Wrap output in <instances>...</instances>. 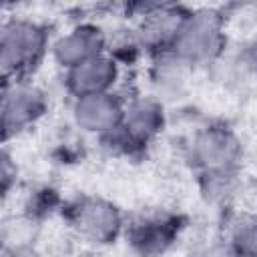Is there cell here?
<instances>
[{"label":"cell","mask_w":257,"mask_h":257,"mask_svg":"<svg viewBox=\"0 0 257 257\" xmlns=\"http://www.w3.org/2000/svg\"><path fill=\"white\" fill-rule=\"evenodd\" d=\"M124 104L126 100H122L116 92L82 96L72 102V118L80 131L100 139L120 124Z\"/></svg>","instance_id":"cell-10"},{"label":"cell","mask_w":257,"mask_h":257,"mask_svg":"<svg viewBox=\"0 0 257 257\" xmlns=\"http://www.w3.org/2000/svg\"><path fill=\"white\" fill-rule=\"evenodd\" d=\"M243 58H245V64L257 74V34H255V36L251 38V42L245 46Z\"/></svg>","instance_id":"cell-15"},{"label":"cell","mask_w":257,"mask_h":257,"mask_svg":"<svg viewBox=\"0 0 257 257\" xmlns=\"http://www.w3.org/2000/svg\"><path fill=\"white\" fill-rule=\"evenodd\" d=\"M54 62L66 70L106 52V36L100 26L82 22L62 34L50 48Z\"/></svg>","instance_id":"cell-9"},{"label":"cell","mask_w":257,"mask_h":257,"mask_svg":"<svg viewBox=\"0 0 257 257\" xmlns=\"http://www.w3.org/2000/svg\"><path fill=\"white\" fill-rule=\"evenodd\" d=\"M183 217L165 209L137 213L124 227V237L139 257H161L179 237Z\"/></svg>","instance_id":"cell-6"},{"label":"cell","mask_w":257,"mask_h":257,"mask_svg":"<svg viewBox=\"0 0 257 257\" xmlns=\"http://www.w3.org/2000/svg\"><path fill=\"white\" fill-rule=\"evenodd\" d=\"M76 257H92V255H76Z\"/></svg>","instance_id":"cell-16"},{"label":"cell","mask_w":257,"mask_h":257,"mask_svg":"<svg viewBox=\"0 0 257 257\" xmlns=\"http://www.w3.org/2000/svg\"><path fill=\"white\" fill-rule=\"evenodd\" d=\"M249 257H257V251H255V253H251V255H249Z\"/></svg>","instance_id":"cell-17"},{"label":"cell","mask_w":257,"mask_h":257,"mask_svg":"<svg viewBox=\"0 0 257 257\" xmlns=\"http://www.w3.org/2000/svg\"><path fill=\"white\" fill-rule=\"evenodd\" d=\"M241 157V139L223 122H209L201 126L187 145V161L197 171V175L239 171Z\"/></svg>","instance_id":"cell-5"},{"label":"cell","mask_w":257,"mask_h":257,"mask_svg":"<svg viewBox=\"0 0 257 257\" xmlns=\"http://www.w3.org/2000/svg\"><path fill=\"white\" fill-rule=\"evenodd\" d=\"M118 80V62L112 54L104 52L64 72V88L76 100L82 96L112 92Z\"/></svg>","instance_id":"cell-11"},{"label":"cell","mask_w":257,"mask_h":257,"mask_svg":"<svg viewBox=\"0 0 257 257\" xmlns=\"http://www.w3.org/2000/svg\"><path fill=\"white\" fill-rule=\"evenodd\" d=\"M229 247L235 257H249L257 251V215L239 213L231 219L227 229Z\"/></svg>","instance_id":"cell-12"},{"label":"cell","mask_w":257,"mask_h":257,"mask_svg":"<svg viewBox=\"0 0 257 257\" xmlns=\"http://www.w3.org/2000/svg\"><path fill=\"white\" fill-rule=\"evenodd\" d=\"M64 219L88 243L110 245L124 233V217L120 209L98 195H80L62 207Z\"/></svg>","instance_id":"cell-4"},{"label":"cell","mask_w":257,"mask_h":257,"mask_svg":"<svg viewBox=\"0 0 257 257\" xmlns=\"http://www.w3.org/2000/svg\"><path fill=\"white\" fill-rule=\"evenodd\" d=\"M199 177V189L203 197L209 203H225L233 197L237 183H239V171H219V173H201Z\"/></svg>","instance_id":"cell-13"},{"label":"cell","mask_w":257,"mask_h":257,"mask_svg":"<svg viewBox=\"0 0 257 257\" xmlns=\"http://www.w3.org/2000/svg\"><path fill=\"white\" fill-rule=\"evenodd\" d=\"M139 26L135 32L139 46L155 58L169 54L191 10L181 4H139Z\"/></svg>","instance_id":"cell-7"},{"label":"cell","mask_w":257,"mask_h":257,"mask_svg":"<svg viewBox=\"0 0 257 257\" xmlns=\"http://www.w3.org/2000/svg\"><path fill=\"white\" fill-rule=\"evenodd\" d=\"M48 110L44 90L30 80L2 84V137H12L34 126Z\"/></svg>","instance_id":"cell-8"},{"label":"cell","mask_w":257,"mask_h":257,"mask_svg":"<svg viewBox=\"0 0 257 257\" xmlns=\"http://www.w3.org/2000/svg\"><path fill=\"white\" fill-rule=\"evenodd\" d=\"M16 179H18V169H16V163L12 161L10 153L4 151L2 153V163H0V181H2V195H8L10 189L16 185Z\"/></svg>","instance_id":"cell-14"},{"label":"cell","mask_w":257,"mask_h":257,"mask_svg":"<svg viewBox=\"0 0 257 257\" xmlns=\"http://www.w3.org/2000/svg\"><path fill=\"white\" fill-rule=\"evenodd\" d=\"M165 106L157 96H135L126 100L120 124L100 137L102 147L120 157H137L163 133Z\"/></svg>","instance_id":"cell-2"},{"label":"cell","mask_w":257,"mask_h":257,"mask_svg":"<svg viewBox=\"0 0 257 257\" xmlns=\"http://www.w3.org/2000/svg\"><path fill=\"white\" fill-rule=\"evenodd\" d=\"M50 46L48 28L28 18H6L0 28L2 84L28 80Z\"/></svg>","instance_id":"cell-1"},{"label":"cell","mask_w":257,"mask_h":257,"mask_svg":"<svg viewBox=\"0 0 257 257\" xmlns=\"http://www.w3.org/2000/svg\"><path fill=\"white\" fill-rule=\"evenodd\" d=\"M227 46L225 16L215 8L191 10L169 54L187 66H201L217 60Z\"/></svg>","instance_id":"cell-3"}]
</instances>
